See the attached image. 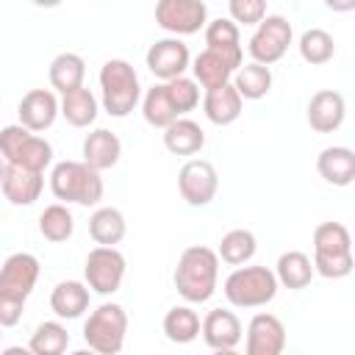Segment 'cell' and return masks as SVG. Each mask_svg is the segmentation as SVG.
<instances>
[{
  "mask_svg": "<svg viewBox=\"0 0 355 355\" xmlns=\"http://www.w3.org/2000/svg\"><path fill=\"white\" fill-rule=\"evenodd\" d=\"M22 311H25V302H22V300H14V297L0 294V327H14V324H19Z\"/></svg>",
  "mask_w": 355,
  "mask_h": 355,
  "instance_id": "cell-40",
  "label": "cell"
},
{
  "mask_svg": "<svg viewBox=\"0 0 355 355\" xmlns=\"http://www.w3.org/2000/svg\"><path fill=\"white\" fill-rule=\"evenodd\" d=\"M227 302L233 308H261L275 300L277 294V277L266 266H236L222 286Z\"/></svg>",
  "mask_w": 355,
  "mask_h": 355,
  "instance_id": "cell-4",
  "label": "cell"
},
{
  "mask_svg": "<svg viewBox=\"0 0 355 355\" xmlns=\"http://www.w3.org/2000/svg\"><path fill=\"white\" fill-rule=\"evenodd\" d=\"M119 155H122V141L108 128H94L83 139V161L97 172H105V169L116 166Z\"/></svg>",
  "mask_w": 355,
  "mask_h": 355,
  "instance_id": "cell-19",
  "label": "cell"
},
{
  "mask_svg": "<svg viewBox=\"0 0 355 355\" xmlns=\"http://www.w3.org/2000/svg\"><path fill=\"white\" fill-rule=\"evenodd\" d=\"M155 22L172 36H191L205 28L208 6L205 0H158Z\"/></svg>",
  "mask_w": 355,
  "mask_h": 355,
  "instance_id": "cell-9",
  "label": "cell"
},
{
  "mask_svg": "<svg viewBox=\"0 0 355 355\" xmlns=\"http://www.w3.org/2000/svg\"><path fill=\"white\" fill-rule=\"evenodd\" d=\"M144 61H147V69L158 80H172L178 75H186V69L191 64V53L180 42V36H166V39H158L155 44H150Z\"/></svg>",
  "mask_w": 355,
  "mask_h": 355,
  "instance_id": "cell-12",
  "label": "cell"
},
{
  "mask_svg": "<svg viewBox=\"0 0 355 355\" xmlns=\"http://www.w3.org/2000/svg\"><path fill=\"white\" fill-rule=\"evenodd\" d=\"M33 6H39V8H55V6H61L64 0H31Z\"/></svg>",
  "mask_w": 355,
  "mask_h": 355,
  "instance_id": "cell-42",
  "label": "cell"
},
{
  "mask_svg": "<svg viewBox=\"0 0 355 355\" xmlns=\"http://www.w3.org/2000/svg\"><path fill=\"white\" fill-rule=\"evenodd\" d=\"M241 108H244V100L241 94L236 92V86L227 80L222 86H214V89H205V97H202V111L208 116V122L214 125H230L241 116Z\"/></svg>",
  "mask_w": 355,
  "mask_h": 355,
  "instance_id": "cell-18",
  "label": "cell"
},
{
  "mask_svg": "<svg viewBox=\"0 0 355 355\" xmlns=\"http://www.w3.org/2000/svg\"><path fill=\"white\" fill-rule=\"evenodd\" d=\"M39 280V258L31 252H14L0 266V294L14 300H28Z\"/></svg>",
  "mask_w": 355,
  "mask_h": 355,
  "instance_id": "cell-11",
  "label": "cell"
},
{
  "mask_svg": "<svg viewBox=\"0 0 355 355\" xmlns=\"http://www.w3.org/2000/svg\"><path fill=\"white\" fill-rule=\"evenodd\" d=\"M316 169L330 186H349L355 180V153L344 144L324 147L316 158Z\"/></svg>",
  "mask_w": 355,
  "mask_h": 355,
  "instance_id": "cell-21",
  "label": "cell"
},
{
  "mask_svg": "<svg viewBox=\"0 0 355 355\" xmlns=\"http://www.w3.org/2000/svg\"><path fill=\"white\" fill-rule=\"evenodd\" d=\"M178 189H180V197L194 205V208H202L208 205L214 197H216V189H219V175L214 169L211 161L205 158H191L180 166L178 172Z\"/></svg>",
  "mask_w": 355,
  "mask_h": 355,
  "instance_id": "cell-10",
  "label": "cell"
},
{
  "mask_svg": "<svg viewBox=\"0 0 355 355\" xmlns=\"http://www.w3.org/2000/svg\"><path fill=\"white\" fill-rule=\"evenodd\" d=\"M139 103H141L144 122H147V125H153V128H161V130H164L172 119H178V116H180V114L175 111V105H172L169 94H166L164 80H161V83H155V86H150Z\"/></svg>",
  "mask_w": 355,
  "mask_h": 355,
  "instance_id": "cell-32",
  "label": "cell"
},
{
  "mask_svg": "<svg viewBox=\"0 0 355 355\" xmlns=\"http://www.w3.org/2000/svg\"><path fill=\"white\" fill-rule=\"evenodd\" d=\"M164 336L172 344H191L200 336V316L189 305H175L164 316Z\"/></svg>",
  "mask_w": 355,
  "mask_h": 355,
  "instance_id": "cell-31",
  "label": "cell"
},
{
  "mask_svg": "<svg viewBox=\"0 0 355 355\" xmlns=\"http://www.w3.org/2000/svg\"><path fill=\"white\" fill-rule=\"evenodd\" d=\"M205 47L222 53L236 69L244 64V47H241V36H239V25L233 19H211L205 22Z\"/></svg>",
  "mask_w": 355,
  "mask_h": 355,
  "instance_id": "cell-20",
  "label": "cell"
},
{
  "mask_svg": "<svg viewBox=\"0 0 355 355\" xmlns=\"http://www.w3.org/2000/svg\"><path fill=\"white\" fill-rule=\"evenodd\" d=\"M0 330H3V327H0ZM0 338H3V333H0Z\"/></svg>",
  "mask_w": 355,
  "mask_h": 355,
  "instance_id": "cell-44",
  "label": "cell"
},
{
  "mask_svg": "<svg viewBox=\"0 0 355 355\" xmlns=\"http://www.w3.org/2000/svg\"><path fill=\"white\" fill-rule=\"evenodd\" d=\"M47 78H50V86L61 94L83 86V78H86V61L78 55V53H58L53 61H50V69H47Z\"/></svg>",
  "mask_w": 355,
  "mask_h": 355,
  "instance_id": "cell-27",
  "label": "cell"
},
{
  "mask_svg": "<svg viewBox=\"0 0 355 355\" xmlns=\"http://www.w3.org/2000/svg\"><path fill=\"white\" fill-rule=\"evenodd\" d=\"M230 83L236 86V92L241 94V100H261L272 89V69L266 64L250 61V64H241L233 72Z\"/></svg>",
  "mask_w": 355,
  "mask_h": 355,
  "instance_id": "cell-29",
  "label": "cell"
},
{
  "mask_svg": "<svg viewBox=\"0 0 355 355\" xmlns=\"http://www.w3.org/2000/svg\"><path fill=\"white\" fill-rule=\"evenodd\" d=\"M247 355H280L286 349V327L275 313H255L247 324Z\"/></svg>",
  "mask_w": 355,
  "mask_h": 355,
  "instance_id": "cell-14",
  "label": "cell"
},
{
  "mask_svg": "<svg viewBox=\"0 0 355 355\" xmlns=\"http://www.w3.org/2000/svg\"><path fill=\"white\" fill-rule=\"evenodd\" d=\"M128 222L122 216L119 208L103 205L89 216V236L94 239V244H105V247H116L125 239Z\"/></svg>",
  "mask_w": 355,
  "mask_h": 355,
  "instance_id": "cell-28",
  "label": "cell"
},
{
  "mask_svg": "<svg viewBox=\"0 0 355 355\" xmlns=\"http://www.w3.org/2000/svg\"><path fill=\"white\" fill-rule=\"evenodd\" d=\"M3 197L22 208V205H33L44 189V172H33V169H22V166H6L3 180H0Z\"/></svg>",
  "mask_w": 355,
  "mask_h": 355,
  "instance_id": "cell-17",
  "label": "cell"
},
{
  "mask_svg": "<svg viewBox=\"0 0 355 355\" xmlns=\"http://www.w3.org/2000/svg\"><path fill=\"white\" fill-rule=\"evenodd\" d=\"M313 261L300 252V250H288L277 258L275 263V277H277V286H286L291 291H300L305 288L311 280H313Z\"/></svg>",
  "mask_w": 355,
  "mask_h": 355,
  "instance_id": "cell-26",
  "label": "cell"
},
{
  "mask_svg": "<svg viewBox=\"0 0 355 355\" xmlns=\"http://www.w3.org/2000/svg\"><path fill=\"white\" fill-rule=\"evenodd\" d=\"M97 111H100V103H97V97L92 94V89H86V86H78V89L61 94L58 114H61L72 128H89V125L97 119Z\"/></svg>",
  "mask_w": 355,
  "mask_h": 355,
  "instance_id": "cell-25",
  "label": "cell"
},
{
  "mask_svg": "<svg viewBox=\"0 0 355 355\" xmlns=\"http://www.w3.org/2000/svg\"><path fill=\"white\" fill-rule=\"evenodd\" d=\"M83 277H86L89 291H94V294H100V297H108V294L119 291V286H122V280H125V255H122L116 247L97 244V247L86 255Z\"/></svg>",
  "mask_w": 355,
  "mask_h": 355,
  "instance_id": "cell-8",
  "label": "cell"
},
{
  "mask_svg": "<svg viewBox=\"0 0 355 355\" xmlns=\"http://www.w3.org/2000/svg\"><path fill=\"white\" fill-rule=\"evenodd\" d=\"M164 147L172 155H194L205 147V130L189 116H178L164 128Z\"/></svg>",
  "mask_w": 355,
  "mask_h": 355,
  "instance_id": "cell-22",
  "label": "cell"
},
{
  "mask_svg": "<svg viewBox=\"0 0 355 355\" xmlns=\"http://www.w3.org/2000/svg\"><path fill=\"white\" fill-rule=\"evenodd\" d=\"M352 252V236L341 222H322L313 230V255Z\"/></svg>",
  "mask_w": 355,
  "mask_h": 355,
  "instance_id": "cell-35",
  "label": "cell"
},
{
  "mask_svg": "<svg viewBox=\"0 0 355 355\" xmlns=\"http://www.w3.org/2000/svg\"><path fill=\"white\" fill-rule=\"evenodd\" d=\"M189 69H191L194 80H197L202 89L222 86V83H227V80L233 78V72H236V67H233L222 53H216V50H211V47H205V50L189 64Z\"/></svg>",
  "mask_w": 355,
  "mask_h": 355,
  "instance_id": "cell-24",
  "label": "cell"
},
{
  "mask_svg": "<svg viewBox=\"0 0 355 355\" xmlns=\"http://www.w3.org/2000/svg\"><path fill=\"white\" fill-rule=\"evenodd\" d=\"M352 252H333V255H313V272L327 280H341L352 272Z\"/></svg>",
  "mask_w": 355,
  "mask_h": 355,
  "instance_id": "cell-38",
  "label": "cell"
},
{
  "mask_svg": "<svg viewBox=\"0 0 355 355\" xmlns=\"http://www.w3.org/2000/svg\"><path fill=\"white\" fill-rule=\"evenodd\" d=\"M69 347V333L61 322H42L28 341V349L33 355H61Z\"/></svg>",
  "mask_w": 355,
  "mask_h": 355,
  "instance_id": "cell-34",
  "label": "cell"
},
{
  "mask_svg": "<svg viewBox=\"0 0 355 355\" xmlns=\"http://www.w3.org/2000/svg\"><path fill=\"white\" fill-rule=\"evenodd\" d=\"M125 333H128V313L119 302L97 305L83 322V341L89 344V349L100 355H116L125 347Z\"/></svg>",
  "mask_w": 355,
  "mask_h": 355,
  "instance_id": "cell-6",
  "label": "cell"
},
{
  "mask_svg": "<svg viewBox=\"0 0 355 355\" xmlns=\"http://www.w3.org/2000/svg\"><path fill=\"white\" fill-rule=\"evenodd\" d=\"M324 6L330 11H336V14H347V11L355 8V0H324Z\"/></svg>",
  "mask_w": 355,
  "mask_h": 355,
  "instance_id": "cell-41",
  "label": "cell"
},
{
  "mask_svg": "<svg viewBox=\"0 0 355 355\" xmlns=\"http://www.w3.org/2000/svg\"><path fill=\"white\" fill-rule=\"evenodd\" d=\"M0 155L11 166L44 172L53 161V144L17 122V125L0 128Z\"/></svg>",
  "mask_w": 355,
  "mask_h": 355,
  "instance_id": "cell-5",
  "label": "cell"
},
{
  "mask_svg": "<svg viewBox=\"0 0 355 355\" xmlns=\"http://www.w3.org/2000/svg\"><path fill=\"white\" fill-rule=\"evenodd\" d=\"M50 191L61 202L75 205H97L103 200V178L86 161H58L50 169Z\"/></svg>",
  "mask_w": 355,
  "mask_h": 355,
  "instance_id": "cell-2",
  "label": "cell"
},
{
  "mask_svg": "<svg viewBox=\"0 0 355 355\" xmlns=\"http://www.w3.org/2000/svg\"><path fill=\"white\" fill-rule=\"evenodd\" d=\"M6 166H8V164H6V158L0 155V180H3V172H6Z\"/></svg>",
  "mask_w": 355,
  "mask_h": 355,
  "instance_id": "cell-43",
  "label": "cell"
},
{
  "mask_svg": "<svg viewBox=\"0 0 355 355\" xmlns=\"http://www.w3.org/2000/svg\"><path fill=\"white\" fill-rule=\"evenodd\" d=\"M164 86H166V94H169V100L180 116H186L189 111H194L200 105V83L194 78L178 75L172 80H164Z\"/></svg>",
  "mask_w": 355,
  "mask_h": 355,
  "instance_id": "cell-37",
  "label": "cell"
},
{
  "mask_svg": "<svg viewBox=\"0 0 355 355\" xmlns=\"http://www.w3.org/2000/svg\"><path fill=\"white\" fill-rule=\"evenodd\" d=\"M17 116H19V125H25L33 133H42V130L53 128V122L58 116V100L50 89H31L22 94V100L17 105Z\"/></svg>",
  "mask_w": 355,
  "mask_h": 355,
  "instance_id": "cell-16",
  "label": "cell"
},
{
  "mask_svg": "<svg viewBox=\"0 0 355 355\" xmlns=\"http://www.w3.org/2000/svg\"><path fill=\"white\" fill-rule=\"evenodd\" d=\"M258 250V241H255V233L252 230H244V227H236V230H227L219 241V261L230 263V266H241V263H250L252 255Z\"/></svg>",
  "mask_w": 355,
  "mask_h": 355,
  "instance_id": "cell-30",
  "label": "cell"
},
{
  "mask_svg": "<svg viewBox=\"0 0 355 355\" xmlns=\"http://www.w3.org/2000/svg\"><path fill=\"white\" fill-rule=\"evenodd\" d=\"M175 288L186 302H208L219 283V255L211 247H186L175 266Z\"/></svg>",
  "mask_w": 355,
  "mask_h": 355,
  "instance_id": "cell-1",
  "label": "cell"
},
{
  "mask_svg": "<svg viewBox=\"0 0 355 355\" xmlns=\"http://www.w3.org/2000/svg\"><path fill=\"white\" fill-rule=\"evenodd\" d=\"M89 286L80 280H61L50 294V311L58 319H78L89 311Z\"/></svg>",
  "mask_w": 355,
  "mask_h": 355,
  "instance_id": "cell-23",
  "label": "cell"
},
{
  "mask_svg": "<svg viewBox=\"0 0 355 355\" xmlns=\"http://www.w3.org/2000/svg\"><path fill=\"white\" fill-rule=\"evenodd\" d=\"M100 100L105 114L122 119L141 100V83L136 69L125 58H108L100 67Z\"/></svg>",
  "mask_w": 355,
  "mask_h": 355,
  "instance_id": "cell-3",
  "label": "cell"
},
{
  "mask_svg": "<svg viewBox=\"0 0 355 355\" xmlns=\"http://www.w3.org/2000/svg\"><path fill=\"white\" fill-rule=\"evenodd\" d=\"M347 116V103L344 94L336 89H319L305 108V119L316 133H333L344 125Z\"/></svg>",
  "mask_w": 355,
  "mask_h": 355,
  "instance_id": "cell-15",
  "label": "cell"
},
{
  "mask_svg": "<svg viewBox=\"0 0 355 355\" xmlns=\"http://www.w3.org/2000/svg\"><path fill=\"white\" fill-rule=\"evenodd\" d=\"M291 36H294L291 22L283 14H266L255 25V33L250 36L247 50H250L252 61L272 67V64H277L286 55V50L291 44Z\"/></svg>",
  "mask_w": 355,
  "mask_h": 355,
  "instance_id": "cell-7",
  "label": "cell"
},
{
  "mask_svg": "<svg viewBox=\"0 0 355 355\" xmlns=\"http://www.w3.org/2000/svg\"><path fill=\"white\" fill-rule=\"evenodd\" d=\"M300 55H302V61H308V64H313V67H319V64H327L333 55H336V42H333V36L327 33V31H322V28H308L302 36H300Z\"/></svg>",
  "mask_w": 355,
  "mask_h": 355,
  "instance_id": "cell-36",
  "label": "cell"
},
{
  "mask_svg": "<svg viewBox=\"0 0 355 355\" xmlns=\"http://www.w3.org/2000/svg\"><path fill=\"white\" fill-rule=\"evenodd\" d=\"M241 322L233 311L225 308H214L205 313V319L200 322V336L202 341L214 349V352H233L241 341Z\"/></svg>",
  "mask_w": 355,
  "mask_h": 355,
  "instance_id": "cell-13",
  "label": "cell"
},
{
  "mask_svg": "<svg viewBox=\"0 0 355 355\" xmlns=\"http://www.w3.org/2000/svg\"><path fill=\"white\" fill-rule=\"evenodd\" d=\"M227 11L236 25H258L266 17V0H227Z\"/></svg>",
  "mask_w": 355,
  "mask_h": 355,
  "instance_id": "cell-39",
  "label": "cell"
},
{
  "mask_svg": "<svg viewBox=\"0 0 355 355\" xmlns=\"http://www.w3.org/2000/svg\"><path fill=\"white\" fill-rule=\"evenodd\" d=\"M72 230H75V216L67 208V202H53L39 214V233L47 241L61 244L72 236Z\"/></svg>",
  "mask_w": 355,
  "mask_h": 355,
  "instance_id": "cell-33",
  "label": "cell"
}]
</instances>
